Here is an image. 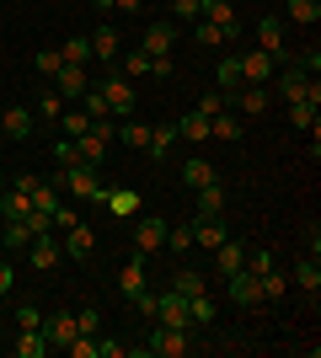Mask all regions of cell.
<instances>
[{"instance_id": "9c48e42d", "label": "cell", "mask_w": 321, "mask_h": 358, "mask_svg": "<svg viewBox=\"0 0 321 358\" xmlns=\"http://www.w3.org/2000/svg\"><path fill=\"white\" fill-rule=\"evenodd\" d=\"M177 43H183V27H177V22H150V27H145V38H139V48H145V54H171Z\"/></svg>"}, {"instance_id": "681fc988", "label": "cell", "mask_w": 321, "mask_h": 358, "mask_svg": "<svg viewBox=\"0 0 321 358\" xmlns=\"http://www.w3.org/2000/svg\"><path fill=\"white\" fill-rule=\"evenodd\" d=\"M241 268H246V273H257V278H262V273L273 268V252H268V246H262V252H246V262H241Z\"/></svg>"}, {"instance_id": "11a10c76", "label": "cell", "mask_w": 321, "mask_h": 358, "mask_svg": "<svg viewBox=\"0 0 321 358\" xmlns=\"http://www.w3.org/2000/svg\"><path fill=\"white\" fill-rule=\"evenodd\" d=\"M16 327H43V310H32V305H22V310H16Z\"/></svg>"}, {"instance_id": "ee69618b", "label": "cell", "mask_w": 321, "mask_h": 358, "mask_svg": "<svg viewBox=\"0 0 321 358\" xmlns=\"http://www.w3.org/2000/svg\"><path fill=\"white\" fill-rule=\"evenodd\" d=\"M102 203L113 214H134L139 209V193H129V187H118V193H102Z\"/></svg>"}, {"instance_id": "603a6c76", "label": "cell", "mask_w": 321, "mask_h": 358, "mask_svg": "<svg viewBox=\"0 0 321 358\" xmlns=\"http://www.w3.org/2000/svg\"><path fill=\"white\" fill-rule=\"evenodd\" d=\"M118 289L129 299L139 294V289H150V278H145V257H134V262H123V273H118Z\"/></svg>"}, {"instance_id": "484cf974", "label": "cell", "mask_w": 321, "mask_h": 358, "mask_svg": "<svg viewBox=\"0 0 321 358\" xmlns=\"http://www.w3.org/2000/svg\"><path fill=\"white\" fill-rule=\"evenodd\" d=\"M220 241H225V224H220V214H214V220H193V246L214 252Z\"/></svg>"}, {"instance_id": "7c38bea8", "label": "cell", "mask_w": 321, "mask_h": 358, "mask_svg": "<svg viewBox=\"0 0 321 358\" xmlns=\"http://www.w3.org/2000/svg\"><path fill=\"white\" fill-rule=\"evenodd\" d=\"M225 294L236 299V305H262V284H257V273H246V268L225 273Z\"/></svg>"}, {"instance_id": "f1b7e54d", "label": "cell", "mask_w": 321, "mask_h": 358, "mask_svg": "<svg viewBox=\"0 0 321 358\" xmlns=\"http://www.w3.org/2000/svg\"><path fill=\"white\" fill-rule=\"evenodd\" d=\"M214 262H220V273H236V268H241V262H246V246H241V241H220V246H214Z\"/></svg>"}, {"instance_id": "e0dca14e", "label": "cell", "mask_w": 321, "mask_h": 358, "mask_svg": "<svg viewBox=\"0 0 321 358\" xmlns=\"http://www.w3.org/2000/svg\"><path fill=\"white\" fill-rule=\"evenodd\" d=\"M0 134L6 139H27L32 134V107H0Z\"/></svg>"}, {"instance_id": "4dcf8cb0", "label": "cell", "mask_w": 321, "mask_h": 358, "mask_svg": "<svg viewBox=\"0 0 321 358\" xmlns=\"http://www.w3.org/2000/svg\"><path fill=\"white\" fill-rule=\"evenodd\" d=\"M177 139H193V145H204V139H209V118H204L199 107H193V113H183V123H177Z\"/></svg>"}, {"instance_id": "4fadbf2b", "label": "cell", "mask_w": 321, "mask_h": 358, "mask_svg": "<svg viewBox=\"0 0 321 358\" xmlns=\"http://www.w3.org/2000/svg\"><path fill=\"white\" fill-rule=\"evenodd\" d=\"M204 22H214V27L225 32V43H236V38H241V16H236V6H230V0H204Z\"/></svg>"}, {"instance_id": "83f0119b", "label": "cell", "mask_w": 321, "mask_h": 358, "mask_svg": "<svg viewBox=\"0 0 321 358\" xmlns=\"http://www.w3.org/2000/svg\"><path fill=\"white\" fill-rule=\"evenodd\" d=\"M32 214H48V220H59V214H64L59 193H54L48 182H38V187H32Z\"/></svg>"}, {"instance_id": "f546056e", "label": "cell", "mask_w": 321, "mask_h": 358, "mask_svg": "<svg viewBox=\"0 0 321 358\" xmlns=\"http://www.w3.org/2000/svg\"><path fill=\"white\" fill-rule=\"evenodd\" d=\"M0 214H6V220H27L32 214V193L27 187H11V193L0 198Z\"/></svg>"}, {"instance_id": "44dd1931", "label": "cell", "mask_w": 321, "mask_h": 358, "mask_svg": "<svg viewBox=\"0 0 321 358\" xmlns=\"http://www.w3.org/2000/svg\"><path fill=\"white\" fill-rule=\"evenodd\" d=\"M214 80H220V91H225V102H230V91H241V54H225L220 59V70H214Z\"/></svg>"}, {"instance_id": "6f0895ef", "label": "cell", "mask_w": 321, "mask_h": 358, "mask_svg": "<svg viewBox=\"0 0 321 358\" xmlns=\"http://www.w3.org/2000/svg\"><path fill=\"white\" fill-rule=\"evenodd\" d=\"M123 353H129L123 343H97V358H123Z\"/></svg>"}, {"instance_id": "5b68a950", "label": "cell", "mask_w": 321, "mask_h": 358, "mask_svg": "<svg viewBox=\"0 0 321 358\" xmlns=\"http://www.w3.org/2000/svg\"><path fill=\"white\" fill-rule=\"evenodd\" d=\"M54 91H59V96H70V102H80V96L92 91V64H59Z\"/></svg>"}, {"instance_id": "94428289", "label": "cell", "mask_w": 321, "mask_h": 358, "mask_svg": "<svg viewBox=\"0 0 321 358\" xmlns=\"http://www.w3.org/2000/svg\"><path fill=\"white\" fill-rule=\"evenodd\" d=\"M97 6H113V0H97Z\"/></svg>"}, {"instance_id": "7dc6e473", "label": "cell", "mask_w": 321, "mask_h": 358, "mask_svg": "<svg viewBox=\"0 0 321 358\" xmlns=\"http://www.w3.org/2000/svg\"><path fill=\"white\" fill-rule=\"evenodd\" d=\"M97 327H102V315H97V305H80V310H76V331L97 337Z\"/></svg>"}, {"instance_id": "3957f363", "label": "cell", "mask_w": 321, "mask_h": 358, "mask_svg": "<svg viewBox=\"0 0 321 358\" xmlns=\"http://www.w3.org/2000/svg\"><path fill=\"white\" fill-rule=\"evenodd\" d=\"M273 86H278V96H284V102H311V107H321V86H316V75L294 70V64L273 70Z\"/></svg>"}, {"instance_id": "277c9868", "label": "cell", "mask_w": 321, "mask_h": 358, "mask_svg": "<svg viewBox=\"0 0 321 358\" xmlns=\"http://www.w3.org/2000/svg\"><path fill=\"white\" fill-rule=\"evenodd\" d=\"M107 96V107H113V118H134V80H129V75L123 70H113L102 80V86H97Z\"/></svg>"}, {"instance_id": "ac0fdd59", "label": "cell", "mask_w": 321, "mask_h": 358, "mask_svg": "<svg viewBox=\"0 0 321 358\" xmlns=\"http://www.w3.org/2000/svg\"><path fill=\"white\" fill-rule=\"evenodd\" d=\"M241 134H246V129H241V118H236L230 107H220V113L209 118V139H225V145H236Z\"/></svg>"}, {"instance_id": "ba28073f", "label": "cell", "mask_w": 321, "mask_h": 358, "mask_svg": "<svg viewBox=\"0 0 321 358\" xmlns=\"http://www.w3.org/2000/svg\"><path fill=\"white\" fill-rule=\"evenodd\" d=\"M161 246H166V220H161V214H145V220L134 224V252L150 257V252H161Z\"/></svg>"}, {"instance_id": "d6a6232c", "label": "cell", "mask_w": 321, "mask_h": 358, "mask_svg": "<svg viewBox=\"0 0 321 358\" xmlns=\"http://www.w3.org/2000/svg\"><path fill=\"white\" fill-rule=\"evenodd\" d=\"M257 284H262V299H268V305H273V299H284V294H290V273H278V262H273V268L262 273Z\"/></svg>"}, {"instance_id": "6da1fadb", "label": "cell", "mask_w": 321, "mask_h": 358, "mask_svg": "<svg viewBox=\"0 0 321 358\" xmlns=\"http://www.w3.org/2000/svg\"><path fill=\"white\" fill-rule=\"evenodd\" d=\"M102 166H86V161H76V166H64V171H54V193H76V198H86V203H102V177H97Z\"/></svg>"}, {"instance_id": "74e56055", "label": "cell", "mask_w": 321, "mask_h": 358, "mask_svg": "<svg viewBox=\"0 0 321 358\" xmlns=\"http://www.w3.org/2000/svg\"><path fill=\"white\" fill-rule=\"evenodd\" d=\"M86 129H92V118H86L80 107H64V113H59V134H64V139H80Z\"/></svg>"}, {"instance_id": "8d00e7d4", "label": "cell", "mask_w": 321, "mask_h": 358, "mask_svg": "<svg viewBox=\"0 0 321 358\" xmlns=\"http://www.w3.org/2000/svg\"><path fill=\"white\" fill-rule=\"evenodd\" d=\"M204 182H214V166L204 161V155H193V161H183V187H204Z\"/></svg>"}, {"instance_id": "30bf717a", "label": "cell", "mask_w": 321, "mask_h": 358, "mask_svg": "<svg viewBox=\"0 0 321 358\" xmlns=\"http://www.w3.org/2000/svg\"><path fill=\"white\" fill-rule=\"evenodd\" d=\"M214 214H225V182L220 177L193 187V220H214Z\"/></svg>"}, {"instance_id": "f907efd6", "label": "cell", "mask_w": 321, "mask_h": 358, "mask_svg": "<svg viewBox=\"0 0 321 358\" xmlns=\"http://www.w3.org/2000/svg\"><path fill=\"white\" fill-rule=\"evenodd\" d=\"M290 64H294V70H306V75H321V54H316V48H300Z\"/></svg>"}, {"instance_id": "7a4b0ae2", "label": "cell", "mask_w": 321, "mask_h": 358, "mask_svg": "<svg viewBox=\"0 0 321 358\" xmlns=\"http://www.w3.org/2000/svg\"><path fill=\"white\" fill-rule=\"evenodd\" d=\"M139 353H155V358L193 353V327H161V321H150V337L139 343Z\"/></svg>"}, {"instance_id": "e575fe53", "label": "cell", "mask_w": 321, "mask_h": 358, "mask_svg": "<svg viewBox=\"0 0 321 358\" xmlns=\"http://www.w3.org/2000/svg\"><path fill=\"white\" fill-rule=\"evenodd\" d=\"M118 43H123V38H118L113 27H97V38H92V54H97L102 64H113V59H118Z\"/></svg>"}, {"instance_id": "1f68e13d", "label": "cell", "mask_w": 321, "mask_h": 358, "mask_svg": "<svg viewBox=\"0 0 321 358\" xmlns=\"http://www.w3.org/2000/svg\"><path fill=\"white\" fill-rule=\"evenodd\" d=\"M118 139L129 150H145L150 145V123H139V118H118Z\"/></svg>"}, {"instance_id": "2e32d148", "label": "cell", "mask_w": 321, "mask_h": 358, "mask_svg": "<svg viewBox=\"0 0 321 358\" xmlns=\"http://www.w3.org/2000/svg\"><path fill=\"white\" fill-rule=\"evenodd\" d=\"M59 257H64V246H59L54 236H32V246H27V262H32L38 273H48L54 262H59Z\"/></svg>"}, {"instance_id": "60d3db41", "label": "cell", "mask_w": 321, "mask_h": 358, "mask_svg": "<svg viewBox=\"0 0 321 358\" xmlns=\"http://www.w3.org/2000/svg\"><path fill=\"white\" fill-rule=\"evenodd\" d=\"M150 64H155V54H145V48H129V54H123V75H129V80L150 75Z\"/></svg>"}, {"instance_id": "680465c9", "label": "cell", "mask_w": 321, "mask_h": 358, "mask_svg": "<svg viewBox=\"0 0 321 358\" xmlns=\"http://www.w3.org/2000/svg\"><path fill=\"white\" fill-rule=\"evenodd\" d=\"M113 6H118V11H129V16H139V6H145V0H113Z\"/></svg>"}, {"instance_id": "d6986e66", "label": "cell", "mask_w": 321, "mask_h": 358, "mask_svg": "<svg viewBox=\"0 0 321 358\" xmlns=\"http://www.w3.org/2000/svg\"><path fill=\"white\" fill-rule=\"evenodd\" d=\"M284 22H294V27H316V22H321V0H284Z\"/></svg>"}, {"instance_id": "816d5d0a", "label": "cell", "mask_w": 321, "mask_h": 358, "mask_svg": "<svg viewBox=\"0 0 321 358\" xmlns=\"http://www.w3.org/2000/svg\"><path fill=\"white\" fill-rule=\"evenodd\" d=\"M220 107H230V102H225V91H204V96H199V113H204V118H214Z\"/></svg>"}, {"instance_id": "db71d44e", "label": "cell", "mask_w": 321, "mask_h": 358, "mask_svg": "<svg viewBox=\"0 0 321 358\" xmlns=\"http://www.w3.org/2000/svg\"><path fill=\"white\" fill-rule=\"evenodd\" d=\"M54 161H59V166H76V161H80L76 139H59V145H54Z\"/></svg>"}, {"instance_id": "bcb514c9", "label": "cell", "mask_w": 321, "mask_h": 358, "mask_svg": "<svg viewBox=\"0 0 321 358\" xmlns=\"http://www.w3.org/2000/svg\"><path fill=\"white\" fill-rule=\"evenodd\" d=\"M171 16L187 27V22H199V16H204V0H171Z\"/></svg>"}, {"instance_id": "4316f807", "label": "cell", "mask_w": 321, "mask_h": 358, "mask_svg": "<svg viewBox=\"0 0 321 358\" xmlns=\"http://www.w3.org/2000/svg\"><path fill=\"white\" fill-rule=\"evenodd\" d=\"M48 343H43V331L38 327H16V358H43Z\"/></svg>"}, {"instance_id": "52a82bcc", "label": "cell", "mask_w": 321, "mask_h": 358, "mask_svg": "<svg viewBox=\"0 0 321 358\" xmlns=\"http://www.w3.org/2000/svg\"><path fill=\"white\" fill-rule=\"evenodd\" d=\"M268 102H273V96H268V86H241V91H230V113H236V118H262V113H268Z\"/></svg>"}, {"instance_id": "836d02e7", "label": "cell", "mask_w": 321, "mask_h": 358, "mask_svg": "<svg viewBox=\"0 0 321 358\" xmlns=\"http://www.w3.org/2000/svg\"><path fill=\"white\" fill-rule=\"evenodd\" d=\"M0 241H6V252H27L32 246V224L27 220H6V236Z\"/></svg>"}, {"instance_id": "8992f818", "label": "cell", "mask_w": 321, "mask_h": 358, "mask_svg": "<svg viewBox=\"0 0 321 358\" xmlns=\"http://www.w3.org/2000/svg\"><path fill=\"white\" fill-rule=\"evenodd\" d=\"M273 70H278V59L268 54V48H246V54H241V80H246V86H268Z\"/></svg>"}, {"instance_id": "8fae6325", "label": "cell", "mask_w": 321, "mask_h": 358, "mask_svg": "<svg viewBox=\"0 0 321 358\" xmlns=\"http://www.w3.org/2000/svg\"><path fill=\"white\" fill-rule=\"evenodd\" d=\"M38 331H43V343H48V348H70V343L80 337V331H76V315H70V310L43 315V327H38Z\"/></svg>"}, {"instance_id": "7bdbcfd3", "label": "cell", "mask_w": 321, "mask_h": 358, "mask_svg": "<svg viewBox=\"0 0 321 358\" xmlns=\"http://www.w3.org/2000/svg\"><path fill=\"white\" fill-rule=\"evenodd\" d=\"M80 113H86V118H92V123H97V118H113V107H107V96H102V91H97V86L86 91V96H80Z\"/></svg>"}, {"instance_id": "f5cc1de1", "label": "cell", "mask_w": 321, "mask_h": 358, "mask_svg": "<svg viewBox=\"0 0 321 358\" xmlns=\"http://www.w3.org/2000/svg\"><path fill=\"white\" fill-rule=\"evenodd\" d=\"M64 353H70V358H97V337H86V331H80V337L64 348Z\"/></svg>"}, {"instance_id": "91938a15", "label": "cell", "mask_w": 321, "mask_h": 358, "mask_svg": "<svg viewBox=\"0 0 321 358\" xmlns=\"http://www.w3.org/2000/svg\"><path fill=\"white\" fill-rule=\"evenodd\" d=\"M0 198H6V177H0Z\"/></svg>"}, {"instance_id": "d4e9b609", "label": "cell", "mask_w": 321, "mask_h": 358, "mask_svg": "<svg viewBox=\"0 0 321 358\" xmlns=\"http://www.w3.org/2000/svg\"><path fill=\"white\" fill-rule=\"evenodd\" d=\"M171 145H177V123H150V145H145V150H150L155 161H166Z\"/></svg>"}, {"instance_id": "ab89813d", "label": "cell", "mask_w": 321, "mask_h": 358, "mask_svg": "<svg viewBox=\"0 0 321 358\" xmlns=\"http://www.w3.org/2000/svg\"><path fill=\"white\" fill-rule=\"evenodd\" d=\"M166 246H171L177 257H183V252H193V220H183V224H166Z\"/></svg>"}, {"instance_id": "c3c4849f", "label": "cell", "mask_w": 321, "mask_h": 358, "mask_svg": "<svg viewBox=\"0 0 321 358\" xmlns=\"http://www.w3.org/2000/svg\"><path fill=\"white\" fill-rule=\"evenodd\" d=\"M38 113L59 123V113H64V96H59V91H43V96H38Z\"/></svg>"}, {"instance_id": "cb8c5ba5", "label": "cell", "mask_w": 321, "mask_h": 358, "mask_svg": "<svg viewBox=\"0 0 321 358\" xmlns=\"http://www.w3.org/2000/svg\"><path fill=\"white\" fill-rule=\"evenodd\" d=\"M214 315H220V305L209 299V289H204V294H187V321H193V327H214Z\"/></svg>"}, {"instance_id": "5bb4252c", "label": "cell", "mask_w": 321, "mask_h": 358, "mask_svg": "<svg viewBox=\"0 0 321 358\" xmlns=\"http://www.w3.org/2000/svg\"><path fill=\"white\" fill-rule=\"evenodd\" d=\"M155 321H161V327H193V321H187V294H177V289L155 294Z\"/></svg>"}, {"instance_id": "ffe728a7", "label": "cell", "mask_w": 321, "mask_h": 358, "mask_svg": "<svg viewBox=\"0 0 321 358\" xmlns=\"http://www.w3.org/2000/svg\"><path fill=\"white\" fill-rule=\"evenodd\" d=\"M92 252H97V236L76 220L70 230H64V257H92Z\"/></svg>"}, {"instance_id": "9a60e30c", "label": "cell", "mask_w": 321, "mask_h": 358, "mask_svg": "<svg viewBox=\"0 0 321 358\" xmlns=\"http://www.w3.org/2000/svg\"><path fill=\"white\" fill-rule=\"evenodd\" d=\"M257 48H268L273 59H284V16H278V11H262V22H257Z\"/></svg>"}, {"instance_id": "7402d4cb", "label": "cell", "mask_w": 321, "mask_h": 358, "mask_svg": "<svg viewBox=\"0 0 321 358\" xmlns=\"http://www.w3.org/2000/svg\"><path fill=\"white\" fill-rule=\"evenodd\" d=\"M290 278H294V284H300V289H306L311 299L321 294V268H316V257H300V262H294V268H290Z\"/></svg>"}, {"instance_id": "d590c367", "label": "cell", "mask_w": 321, "mask_h": 358, "mask_svg": "<svg viewBox=\"0 0 321 358\" xmlns=\"http://www.w3.org/2000/svg\"><path fill=\"white\" fill-rule=\"evenodd\" d=\"M76 150H80V161H86V166H102V161H107V139H97L92 129L76 139Z\"/></svg>"}, {"instance_id": "f35d334b", "label": "cell", "mask_w": 321, "mask_h": 358, "mask_svg": "<svg viewBox=\"0 0 321 358\" xmlns=\"http://www.w3.org/2000/svg\"><path fill=\"white\" fill-rule=\"evenodd\" d=\"M59 54H64V64H92V38H64Z\"/></svg>"}, {"instance_id": "f6af8a7d", "label": "cell", "mask_w": 321, "mask_h": 358, "mask_svg": "<svg viewBox=\"0 0 321 358\" xmlns=\"http://www.w3.org/2000/svg\"><path fill=\"white\" fill-rule=\"evenodd\" d=\"M32 64H38V75H48V80H54V75H59V64H64V54H59V48H38V54H32Z\"/></svg>"}, {"instance_id": "b9f144b4", "label": "cell", "mask_w": 321, "mask_h": 358, "mask_svg": "<svg viewBox=\"0 0 321 358\" xmlns=\"http://www.w3.org/2000/svg\"><path fill=\"white\" fill-rule=\"evenodd\" d=\"M171 289H177V294H204V273L199 268H177V278H171Z\"/></svg>"}, {"instance_id": "9f6ffc18", "label": "cell", "mask_w": 321, "mask_h": 358, "mask_svg": "<svg viewBox=\"0 0 321 358\" xmlns=\"http://www.w3.org/2000/svg\"><path fill=\"white\" fill-rule=\"evenodd\" d=\"M11 289H16V268H11V262H0V294H11Z\"/></svg>"}]
</instances>
